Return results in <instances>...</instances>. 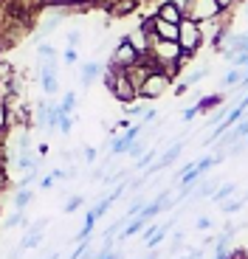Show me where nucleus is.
<instances>
[{
  "label": "nucleus",
  "instance_id": "nucleus-8",
  "mask_svg": "<svg viewBox=\"0 0 248 259\" xmlns=\"http://www.w3.org/2000/svg\"><path fill=\"white\" fill-rule=\"evenodd\" d=\"M181 152H183V141L178 138V141L172 144V147H170V149H167V152L161 155V161H158V166H161V169H167V166H170V163L175 161L178 155H181Z\"/></svg>",
  "mask_w": 248,
  "mask_h": 259
},
{
  "label": "nucleus",
  "instance_id": "nucleus-17",
  "mask_svg": "<svg viewBox=\"0 0 248 259\" xmlns=\"http://www.w3.org/2000/svg\"><path fill=\"white\" fill-rule=\"evenodd\" d=\"M37 51H39V57H57V48L51 42H37Z\"/></svg>",
  "mask_w": 248,
  "mask_h": 259
},
{
  "label": "nucleus",
  "instance_id": "nucleus-33",
  "mask_svg": "<svg viewBox=\"0 0 248 259\" xmlns=\"http://www.w3.org/2000/svg\"><path fill=\"white\" fill-rule=\"evenodd\" d=\"M242 200H245V203H248V192H245V194H242Z\"/></svg>",
  "mask_w": 248,
  "mask_h": 259
},
{
  "label": "nucleus",
  "instance_id": "nucleus-2",
  "mask_svg": "<svg viewBox=\"0 0 248 259\" xmlns=\"http://www.w3.org/2000/svg\"><path fill=\"white\" fill-rule=\"evenodd\" d=\"M217 12H220V3H217V0H186V3H183V17L195 20V23L212 20Z\"/></svg>",
  "mask_w": 248,
  "mask_h": 259
},
{
  "label": "nucleus",
  "instance_id": "nucleus-26",
  "mask_svg": "<svg viewBox=\"0 0 248 259\" xmlns=\"http://www.w3.org/2000/svg\"><path fill=\"white\" fill-rule=\"evenodd\" d=\"M197 113H200V107H197V104H192L189 110L183 113V118H186V121H192V118H195V116H197Z\"/></svg>",
  "mask_w": 248,
  "mask_h": 259
},
{
  "label": "nucleus",
  "instance_id": "nucleus-29",
  "mask_svg": "<svg viewBox=\"0 0 248 259\" xmlns=\"http://www.w3.org/2000/svg\"><path fill=\"white\" fill-rule=\"evenodd\" d=\"M48 3H54V6H71V3H76V0H48Z\"/></svg>",
  "mask_w": 248,
  "mask_h": 259
},
{
  "label": "nucleus",
  "instance_id": "nucleus-10",
  "mask_svg": "<svg viewBox=\"0 0 248 259\" xmlns=\"http://www.w3.org/2000/svg\"><path fill=\"white\" fill-rule=\"evenodd\" d=\"M39 242H43V231H37V228H28L26 237H23V242H20V248L23 251H31V248H37Z\"/></svg>",
  "mask_w": 248,
  "mask_h": 259
},
{
  "label": "nucleus",
  "instance_id": "nucleus-27",
  "mask_svg": "<svg viewBox=\"0 0 248 259\" xmlns=\"http://www.w3.org/2000/svg\"><path fill=\"white\" fill-rule=\"evenodd\" d=\"M85 161H88V163L96 161V149H93V147H85Z\"/></svg>",
  "mask_w": 248,
  "mask_h": 259
},
{
  "label": "nucleus",
  "instance_id": "nucleus-19",
  "mask_svg": "<svg viewBox=\"0 0 248 259\" xmlns=\"http://www.w3.org/2000/svg\"><path fill=\"white\" fill-rule=\"evenodd\" d=\"M20 223H26V217H23V211H14L12 217L3 223V228H14V226H20Z\"/></svg>",
  "mask_w": 248,
  "mask_h": 259
},
{
  "label": "nucleus",
  "instance_id": "nucleus-34",
  "mask_svg": "<svg viewBox=\"0 0 248 259\" xmlns=\"http://www.w3.org/2000/svg\"><path fill=\"white\" fill-rule=\"evenodd\" d=\"M245 17H248V9H245Z\"/></svg>",
  "mask_w": 248,
  "mask_h": 259
},
{
  "label": "nucleus",
  "instance_id": "nucleus-11",
  "mask_svg": "<svg viewBox=\"0 0 248 259\" xmlns=\"http://www.w3.org/2000/svg\"><path fill=\"white\" fill-rule=\"evenodd\" d=\"M248 76V73L245 71H240V68H231V71L229 73H226V76H223V88H240V82H242V79H245Z\"/></svg>",
  "mask_w": 248,
  "mask_h": 259
},
{
  "label": "nucleus",
  "instance_id": "nucleus-12",
  "mask_svg": "<svg viewBox=\"0 0 248 259\" xmlns=\"http://www.w3.org/2000/svg\"><path fill=\"white\" fill-rule=\"evenodd\" d=\"M39 84H43V91H46L48 96H57V91H59L57 73H39Z\"/></svg>",
  "mask_w": 248,
  "mask_h": 259
},
{
  "label": "nucleus",
  "instance_id": "nucleus-13",
  "mask_svg": "<svg viewBox=\"0 0 248 259\" xmlns=\"http://www.w3.org/2000/svg\"><path fill=\"white\" fill-rule=\"evenodd\" d=\"M220 102H223L220 93H212V96H203L200 102H197V107H200V113H209V110H215Z\"/></svg>",
  "mask_w": 248,
  "mask_h": 259
},
{
  "label": "nucleus",
  "instance_id": "nucleus-24",
  "mask_svg": "<svg viewBox=\"0 0 248 259\" xmlns=\"http://www.w3.org/2000/svg\"><path fill=\"white\" fill-rule=\"evenodd\" d=\"M82 42V31H71L68 34V48H76Z\"/></svg>",
  "mask_w": 248,
  "mask_h": 259
},
{
  "label": "nucleus",
  "instance_id": "nucleus-25",
  "mask_svg": "<svg viewBox=\"0 0 248 259\" xmlns=\"http://www.w3.org/2000/svg\"><path fill=\"white\" fill-rule=\"evenodd\" d=\"M195 228H197V231H206V228H212V220H209V217H200V220L195 223Z\"/></svg>",
  "mask_w": 248,
  "mask_h": 259
},
{
  "label": "nucleus",
  "instance_id": "nucleus-22",
  "mask_svg": "<svg viewBox=\"0 0 248 259\" xmlns=\"http://www.w3.org/2000/svg\"><path fill=\"white\" fill-rule=\"evenodd\" d=\"M62 59H65V65H76V62H79V54H76V48H68V51L62 54Z\"/></svg>",
  "mask_w": 248,
  "mask_h": 259
},
{
  "label": "nucleus",
  "instance_id": "nucleus-6",
  "mask_svg": "<svg viewBox=\"0 0 248 259\" xmlns=\"http://www.w3.org/2000/svg\"><path fill=\"white\" fill-rule=\"evenodd\" d=\"M158 17L161 20H170V23H178V26H181L183 20V9L178 6V3H161V9H158Z\"/></svg>",
  "mask_w": 248,
  "mask_h": 259
},
{
  "label": "nucleus",
  "instance_id": "nucleus-23",
  "mask_svg": "<svg viewBox=\"0 0 248 259\" xmlns=\"http://www.w3.org/2000/svg\"><path fill=\"white\" fill-rule=\"evenodd\" d=\"M181 245H183V231H175V237H172V248H170V251H172V253H178V251H181Z\"/></svg>",
  "mask_w": 248,
  "mask_h": 259
},
{
  "label": "nucleus",
  "instance_id": "nucleus-31",
  "mask_svg": "<svg viewBox=\"0 0 248 259\" xmlns=\"http://www.w3.org/2000/svg\"><path fill=\"white\" fill-rule=\"evenodd\" d=\"M20 251H23V248H14V251H9V259H20Z\"/></svg>",
  "mask_w": 248,
  "mask_h": 259
},
{
  "label": "nucleus",
  "instance_id": "nucleus-28",
  "mask_svg": "<svg viewBox=\"0 0 248 259\" xmlns=\"http://www.w3.org/2000/svg\"><path fill=\"white\" fill-rule=\"evenodd\" d=\"M54 181H57V178L48 175V178H43V181H39V186H43V189H51V186H54Z\"/></svg>",
  "mask_w": 248,
  "mask_h": 259
},
{
  "label": "nucleus",
  "instance_id": "nucleus-32",
  "mask_svg": "<svg viewBox=\"0 0 248 259\" xmlns=\"http://www.w3.org/2000/svg\"><path fill=\"white\" fill-rule=\"evenodd\" d=\"M217 3H220V9H226V6H231L234 0H217Z\"/></svg>",
  "mask_w": 248,
  "mask_h": 259
},
{
  "label": "nucleus",
  "instance_id": "nucleus-14",
  "mask_svg": "<svg viewBox=\"0 0 248 259\" xmlns=\"http://www.w3.org/2000/svg\"><path fill=\"white\" fill-rule=\"evenodd\" d=\"M59 110L65 113V116H71V113L76 110V93H73V91H68L65 96H62V102H59Z\"/></svg>",
  "mask_w": 248,
  "mask_h": 259
},
{
  "label": "nucleus",
  "instance_id": "nucleus-9",
  "mask_svg": "<svg viewBox=\"0 0 248 259\" xmlns=\"http://www.w3.org/2000/svg\"><path fill=\"white\" fill-rule=\"evenodd\" d=\"M234 192H237V186H234V183H223V186L215 192L212 203H220V206H223V203H229L231 197H234Z\"/></svg>",
  "mask_w": 248,
  "mask_h": 259
},
{
  "label": "nucleus",
  "instance_id": "nucleus-16",
  "mask_svg": "<svg viewBox=\"0 0 248 259\" xmlns=\"http://www.w3.org/2000/svg\"><path fill=\"white\" fill-rule=\"evenodd\" d=\"M206 76H209V68H197V71H195V73H189V76L183 79V82H186V84L192 88V84H197L200 79H206Z\"/></svg>",
  "mask_w": 248,
  "mask_h": 259
},
{
  "label": "nucleus",
  "instance_id": "nucleus-3",
  "mask_svg": "<svg viewBox=\"0 0 248 259\" xmlns=\"http://www.w3.org/2000/svg\"><path fill=\"white\" fill-rule=\"evenodd\" d=\"M200 39H203L200 23H195V20H183L181 23V39H178V42H181V48L186 51V57L200 46Z\"/></svg>",
  "mask_w": 248,
  "mask_h": 259
},
{
  "label": "nucleus",
  "instance_id": "nucleus-4",
  "mask_svg": "<svg viewBox=\"0 0 248 259\" xmlns=\"http://www.w3.org/2000/svg\"><path fill=\"white\" fill-rule=\"evenodd\" d=\"M167 82H170V73H161V71H152L150 76H147V82L141 84V91H138V96L144 99H155L163 93V88H167Z\"/></svg>",
  "mask_w": 248,
  "mask_h": 259
},
{
  "label": "nucleus",
  "instance_id": "nucleus-7",
  "mask_svg": "<svg viewBox=\"0 0 248 259\" xmlns=\"http://www.w3.org/2000/svg\"><path fill=\"white\" fill-rule=\"evenodd\" d=\"M99 71H102V65H99V62H93V59H91V62H85V65H82V76H79V82H82V91H88V88H91V84H93V79L99 76Z\"/></svg>",
  "mask_w": 248,
  "mask_h": 259
},
{
  "label": "nucleus",
  "instance_id": "nucleus-21",
  "mask_svg": "<svg viewBox=\"0 0 248 259\" xmlns=\"http://www.w3.org/2000/svg\"><path fill=\"white\" fill-rule=\"evenodd\" d=\"M127 116H147V107H144V104H130V107H127Z\"/></svg>",
  "mask_w": 248,
  "mask_h": 259
},
{
  "label": "nucleus",
  "instance_id": "nucleus-1",
  "mask_svg": "<svg viewBox=\"0 0 248 259\" xmlns=\"http://www.w3.org/2000/svg\"><path fill=\"white\" fill-rule=\"evenodd\" d=\"M138 62H144L141 51H138V46H133L130 37L121 39V42L116 46V51H113V57H110V65H116V68H121V71H130L133 65H138Z\"/></svg>",
  "mask_w": 248,
  "mask_h": 259
},
{
  "label": "nucleus",
  "instance_id": "nucleus-5",
  "mask_svg": "<svg viewBox=\"0 0 248 259\" xmlns=\"http://www.w3.org/2000/svg\"><path fill=\"white\" fill-rule=\"evenodd\" d=\"M152 34L161 39H170V42H178L181 39V26L178 23H170V20H161L155 14V20H152Z\"/></svg>",
  "mask_w": 248,
  "mask_h": 259
},
{
  "label": "nucleus",
  "instance_id": "nucleus-18",
  "mask_svg": "<svg viewBox=\"0 0 248 259\" xmlns=\"http://www.w3.org/2000/svg\"><path fill=\"white\" fill-rule=\"evenodd\" d=\"M82 203H85V197H82V194H76V197H71V200L65 203V214H71V211H76L79 206H82Z\"/></svg>",
  "mask_w": 248,
  "mask_h": 259
},
{
  "label": "nucleus",
  "instance_id": "nucleus-15",
  "mask_svg": "<svg viewBox=\"0 0 248 259\" xmlns=\"http://www.w3.org/2000/svg\"><path fill=\"white\" fill-rule=\"evenodd\" d=\"M31 197H34V192H28V189H20V192L14 194V208H17V211H23V208L31 203Z\"/></svg>",
  "mask_w": 248,
  "mask_h": 259
},
{
  "label": "nucleus",
  "instance_id": "nucleus-30",
  "mask_svg": "<svg viewBox=\"0 0 248 259\" xmlns=\"http://www.w3.org/2000/svg\"><path fill=\"white\" fill-rule=\"evenodd\" d=\"M186 91H189V84H186V82H183V84H178V88H175V93H178V96H183Z\"/></svg>",
  "mask_w": 248,
  "mask_h": 259
},
{
  "label": "nucleus",
  "instance_id": "nucleus-20",
  "mask_svg": "<svg viewBox=\"0 0 248 259\" xmlns=\"http://www.w3.org/2000/svg\"><path fill=\"white\" fill-rule=\"evenodd\" d=\"M71 116H65V113H62V118H59V133H62V136H68V133H71Z\"/></svg>",
  "mask_w": 248,
  "mask_h": 259
}]
</instances>
